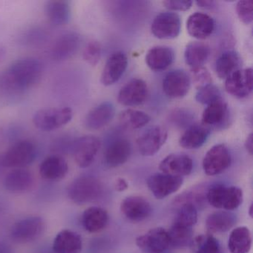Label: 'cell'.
<instances>
[{
	"label": "cell",
	"mask_w": 253,
	"mask_h": 253,
	"mask_svg": "<svg viewBox=\"0 0 253 253\" xmlns=\"http://www.w3.org/2000/svg\"><path fill=\"white\" fill-rule=\"evenodd\" d=\"M101 182L91 175H84L75 179L68 187L69 199L78 205L97 201L103 194Z\"/></svg>",
	"instance_id": "7a4b0ae2"
},
{
	"label": "cell",
	"mask_w": 253,
	"mask_h": 253,
	"mask_svg": "<svg viewBox=\"0 0 253 253\" xmlns=\"http://www.w3.org/2000/svg\"><path fill=\"white\" fill-rule=\"evenodd\" d=\"M236 223V216L228 211L211 213L207 217L206 226L211 233H220L229 231Z\"/></svg>",
	"instance_id": "836d02e7"
},
{
	"label": "cell",
	"mask_w": 253,
	"mask_h": 253,
	"mask_svg": "<svg viewBox=\"0 0 253 253\" xmlns=\"http://www.w3.org/2000/svg\"><path fill=\"white\" fill-rule=\"evenodd\" d=\"M101 55V45L95 41H89L85 45L83 53L84 60L92 66H95L100 62Z\"/></svg>",
	"instance_id": "ab89813d"
},
{
	"label": "cell",
	"mask_w": 253,
	"mask_h": 253,
	"mask_svg": "<svg viewBox=\"0 0 253 253\" xmlns=\"http://www.w3.org/2000/svg\"><path fill=\"white\" fill-rule=\"evenodd\" d=\"M81 38L76 32H67L57 38L51 48V57L55 61L72 58L81 47Z\"/></svg>",
	"instance_id": "2e32d148"
},
{
	"label": "cell",
	"mask_w": 253,
	"mask_h": 253,
	"mask_svg": "<svg viewBox=\"0 0 253 253\" xmlns=\"http://www.w3.org/2000/svg\"><path fill=\"white\" fill-rule=\"evenodd\" d=\"M191 73H192V81L197 89L211 84L212 82L211 75L204 66L191 69Z\"/></svg>",
	"instance_id": "b9f144b4"
},
{
	"label": "cell",
	"mask_w": 253,
	"mask_h": 253,
	"mask_svg": "<svg viewBox=\"0 0 253 253\" xmlns=\"http://www.w3.org/2000/svg\"><path fill=\"white\" fill-rule=\"evenodd\" d=\"M249 214H250V217H253V204L250 206V210H249Z\"/></svg>",
	"instance_id": "681fc988"
},
{
	"label": "cell",
	"mask_w": 253,
	"mask_h": 253,
	"mask_svg": "<svg viewBox=\"0 0 253 253\" xmlns=\"http://www.w3.org/2000/svg\"><path fill=\"white\" fill-rule=\"evenodd\" d=\"M100 143L98 137L85 135L76 139L72 143V150L77 165L81 168H87L94 162L99 150Z\"/></svg>",
	"instance_id": "52a82bcc"
},
{
	"label": "cell",
	"mask_w": 253,
	"mask_h": 253,
	"mask_svg": "<svg viewBox=\"0 0 253 253\" xmlns=\"http://www.w3.org/2000/svg\"><path fill=\"white\" fill-rule=\"evenodd\" d=\"M236 12L238 18L244 24H250L253 19V2L252 0L239 1L237 3Z\"/></svg>",
	"instance_id": "60d3db41"
},
{
	"label": "cell",
	"mask_w": 253,
	"mask_h": 253,
	"mask_svg": "<svg viewBox=\"0 0 253 253\" xmlns=\"http://www.w3.org/2000/svg\"><path fill=\"white\" fill-rule=\"evenodd\" d=\"M207 199L209 204L215 208L231 211L242 204L243 192L237 186L216 185L209 189Z\"/></svg>",
	"instance_id": "5b68a950"
},
{
	"label": "cell",
	"mask_w": 253,
	"mask_h": 253,
	"mask_svg": "<svg viewBox=\"0 0 253 253\" xmlns=\"http://www.w3.org/2000/svg\"><path fill=\"white\" fill-rule=\"evenodd\" d=\"M163 3L170 11H186L192 7L193 2L187 0H167Z\"/></svg>",
	"instance_id": "7bdbcfd3"
},
{
	"label": "cell",
	"mask_w": 253,
	"mask_h": 253,
	"mask_svg": "<svg viewBox=\"0 0 253 253\" xmlns=\"http://www.w3.org/2000/svg\"><path fill=\"white\" fill-rule=\"evenodd\" d=\"M239 54L234 51L223 52L216 60L215 72L220 79L226 80L232 73L241 69Z\"/></svg>",
	"instance_id": "d6a6232c"
},
{
	"label": "cell",
	"mask_w": 253,
	"mask_h": 253,
	"mask_svg": "<svg viewBox=\"0 0 253 253\" xmlns=\"http://www.w3.org/2000/svg\"><path fill=\"white\" fill-rule=\"evenodd\" d=\"M45 223L40 216H30L17 221L11 229V238L15 242L26 244L38 239L43 234Z\"/></svg>",
	"instance_id": "8992f818"
},
{
	"label": "cell",
	"mask_w": 253,
	"mask_h": 253,
	"mask_svg": "<svg viewBox=\"0 0 253 253\" xmlns=\"http://www.w3.org/2000/svg\"><path fill=\"white\" fill-rule=\"evenodd\" d=\"M168 232L170 247L174 249H184L191 245L192 241V228L183 227L173 224Z\"/></svg>",
	"instance_id": "d590c367"
},
{
	"label": "cell",
	"mask_w": 253,
	"mask_h": 253,
	"mask_svg": "<svg viewBox=\"0 0 253 253\" xmlns=\"http://www.w3.org/2000/svg\"><path fill=\"white\" fill-rule=\"evenodd\" d=\"M151 118L148 114L135 109H126L120 115L121 125L128 129H139L150 122Z\"/></svg>",
	"instance_id": "e575fe53"
},
{
	"label": "cell",
	"mask_w": 253,
	"mask_h": 253,
	"mask_svg": "<svg viewBox=\"0 0 253 253\" xmlns=\"http://www.w3.org/2000/svg\"><path fill=\"white\" fill-rule=\"evenodd\" d=\"M121 210L126 218L133 222H140L147 218L152 211L147 200L140 196H128L122 201Z\"/></svg>",
	"instance_id": "ac0fdd59"
},
{
	"label": "cell",
	"mask_w": 253,
	"mask_h": 253,
	"mask_svg": "<svg viewBox=\"0 0 253 253\" xmlns=\"http://www.w3.org/2000/svg\"><path fill=\"white\" fill-rule=\"evenodd\" d=\"M44 11L47 20L55 26L68 24L72 16L70 2L64 0H51L45 2Z\"/></svg>",
	"instance_id": "484cf974"
},
{
	"label": "cell",
	"mask_w": 253,
	"mask_h": 253,
	"mask_svg": "<svg viewBox=\"0 0 253 253\" xmlns=\"http://www.w3.org/2000/svg\"><path fill=\"white\" fill-rule=\"evenodd\" d=\"M4 55H5V51L0 47V60H2V59L4 57Z\"/></svg>",
	"instance_id": "c3c4849f"
},
{
	"label": "cell",
	"mask_w": 253,
	"mask_h": 253,
	"mask_svg": "<svg viewBox=\"0 0 253 253\" xmlns=\"http://www.w3.org/2000/svg\"><path fill=\"white\" fill-rule=\"evenodd\" d=\"M245 148L250 155H253V134H250L245 141Z\"/></svg>",
	"instance_id": "bcb514c9"
},
{
	"label": "cell",
	"mask_w": 253,
	"mask_h": 253,
	"mask_svg": "<svg viewBox=\"0 0 253 253\" xmlns=\"http://www.w3.org/2000/svg\"><path fill=\"white\" fill-rule=\"evenodd\" d=\"M183 182L182 177L156 173L148 178L147 186L157 199H164L177 192Z\"/></svg>",
	"instance_id": "7c38bea8"
},
{
	"label": "cell",
	"mask_w": 253,
	"mask_h": 253,
	"mask_svg": "<svg viewBox=\"0 0 253 253\" xmlns=\"http://www.w3.org/2000/svg\"><path fill=\"white\" fill-rule=\"evenodd\" d=\"M181 22L178 14L162 12L154 19L151 26L152 35L161 40H171L180 35Z\"/></svg>",
	"instance_id": "9c48e42d"
},
{
	"label": "cell",
	"mask_w": 253,
	"mask_h": 253,
	"mask_svg": "<svg viewBox=\"0 0 253 253\" xmlns=\"http://www.w3.org/2000/svg\"><path fill=\"white\" fill-rule=\"evenodd\" d=\"M0 253H14V251L6 243L0 242Z\"/></svg>",
	"instance_id": "7dc6e473"
},
{
	"label": "cell",
	"mask_w": 253,
	"mask_h": 253,
	"mask_svg": "<svg viewBox=\"0 0 253 253\" xmlns=\"http://www.w3.org/2000/svg\"><path fill=\"white\" fill-rule=\"evenodd\" d=\"M81 222L87 232L95 233L106 227L109 222V214L101 207H91L83 213Z\"/></svg>",
	"instance_id": "f1b7e54d"
},
{
	"label": "cell",
	"mask_w": 253,
	"mask_h": 253,
	"mask_svg": "<svg viewBox=\"0 0 253 253\" xmlns=\"http://www.w3.org/2000/svg\"><path fill=\"white\" fill-rule=\"evenodd\" d=\"M198 220V210L193 203L184 201L177 211L173 224L192 228Z\"/></svg>",
	"instance_id": "74e56055"
},
{
	"label": "cell",
	"mask_w": 253,
	"mask_h": 253,
	"mask_svg": "<svg viewBox=\"0 0 253 253\" xmlns=\"http://www.w3.org/2000/svg\"><path fill=\"white\" fill-rule=\"evenodd\" d=\"M42 74V65L38 58L19 59L0 75V88L8 94H23L40 81Z\"/></svg>",
	"instance_id": "6da1fadb"
},
{
	"label": "cell",
	"mask_w": 253,
	"mask_h": 253,
	"mask_svg": "<svg viewBox=\"0 0 253 253\" xmlns=\"http://www.w3.org/2000/svg\"><path fill=\"white\" fill-rule=\"evenodd\" d=\"M186 29L192 38L205 40L212 35L214 30V21L210 16L204 13H195L188 18Z\"/></svg>",
	"instance_id": "7402d4cb"
},
{
	"label": "cell",
	"mask_w": 253,
	"mask_h": 253,
	"mask_svg": "<svg viewBox=\"0 0 253 253\" xmlns=\"http://www.w3.org/2000/svg\"><path fill=\"white\" fill-rule=\"evenodd\" d=\"M33 183V174L25 168L11 170L5 175L3 181L5 189L14 193L27 192L32 187Z\"/></svg>",
	"instance_id": "d4e9b609"
},
{
	"label": "cell",
	"mask_w": 253,
	"mask_h": 253,
	"mask_svg": "<svg viewBox=\"0 0 253 253\" xmlns=\"http://www.w3.org/2000/svg\"><path fill=\"white\" fill-rule=\"evenodd\" d=\"M191 78L183 70L177 69L169 72L163 80V90L171 99L182 98L189 92Z\"/></svg>",
	"instance_id": "4fadbf2b"
},
{
	"label": "cell",
	"mask_w": 253,
	"mask_h": 253,
	"mask_svg": "<svg viewBox=\"0 0 253 253\" xmlns=\"http://www.w3.org/2000/svg\"><path fill=\"white\" fill-rule=\"evenodd\" d=\"M220 98H221L220 89L212 84L198 88L195 95L196 101L204 105L210 104Z\"/></svg>",
	"instance_id": "f35d334b"
},
{
	"label": "cell",
	"mask_w": 253,
	"mask_h": 253,
	"mask_svg": "<svg viewBox=\"0 0 253 253\" xmlns=\"http://www.w3.org/2000/svg\"><path fill=\"white\" fill-rule=\"evenodd\" d=\"M115 115V106L110 102H103L87 114L84 124L88 129L99 130L107 126Z\"/></svg>",
	"instance_id": "44dd1931"
},
{
	"label": "cell",
	"mask_w": 253,
	"mask_h": 253,
	"mask_svg": "<svg viewBox=\"0 0 253 253\" xmlns=\"http://www.w3.org/2000/svg\"><path fill=\"white\" fill-rule=\"evenodd\" d=\"M195 3L200 8L211 9V8H214L215 2L211 1V0H199V1H196Z\"/></svg>",
	"instance_id": "f6af8a7d"
},
{
	"label": "cell",
	"mask_w": 253,
	"mask_h": 253,
	"mask_svg": "<svg viewBox=\"0 0 253 253\" xmlns=\"http://www.w3.org/2000/svg\"><path fill=\"white\" fill-rule=\"evenodd\" d=\"M39 171L41 177L45 180L57 181L66 177L69 171V165L63 157L53 155L41 162Z\"/></svg>",
	"instance_id": "ffe728a7"
},
{
	"label": "cell",
	"mask_w": 253,
	"mask_h": 253,
	"mask_svg": "<svg viewBox=\"0 0 253 253\" xmlns=\"http://www.w3.org/2000/svg\"><path fill=\"white\" fill-rule=\"evenodd\" d=\"M231 161L230 152L228 148L223 144L215 145L204 156L203 169L207 175H217L229 168Z\"/></svg>",
	"instance_id": "ba28073f"
},
{
	"label": "cell",
	"mask_w": 253,
	"mask_h": 253,
	"mask_svg": "<svg viewBox=\"0 0 253 253\" xmlns=\"http://www.w3.org/2000/svg\"><path fill=\"white\" fill-rule=\"evenodd\" d=\"M253 88V69H239L225 81V89L236 98L243 99L251 94Z\"/></svg>",
	"instance_id": "8fae6325"
},
{
	"label": "cell",
	"mask_w": 253,
	"mask_h": 253,
	"mask_svg": "<svg viewBox=\"0 0 253 253\" xmlns=\"http://www.w3.org/2000/svg\"><path fill=\"white\" fill-rule=\"evenodd\" d=\"M173 50L167 46H155L149 50L146 56L148 67L155 72L168 69L174 61Z\"/></svg>",
	"instance_id": "83f0119b"
},
{
	"label": "cell",
	"mask_w": 253,
	"mask_h": 253,
	"mask_svg": "<svg viewBox=\"0 0 253 253\" xmlns=\"http://www.w3.org/2000/svg\"><path fill=\"white\" fill-rule=\"evenodd\" d=\"M210 133L211 128L210 127L203 124H192L182 134L179 144L184 149H198L207 142Z\"/></svg>",
	"instance_id": "4316f807"
},
{
	"label": "cell",
	"mask_w": 253,
	"mask_h": 253,
	"mask_svg": "<svg viewBox=\"0 0 253 253\" xmlns=\"http://www.w3.org/2000/svg\"><path fill=\"white\" fill-rule=\"evenodd\" d=\"M228 118V106L223 99L220 98L207 105L202 115V124L207 126L223 125Z\"/></svg>",
	"instance_id": "f546056e"
},
{
	"label": "cell",
	"mask_w": 253,
	"mask_h": 253,
	"mask_svg": "<svg viewBox=\"0 0 253 253\" xmlns=\"http://www.w3.org/2000/svg\"><path fill=\"white\" fill-rule=\"evenodd\" d=\"M131 152V146L128 140L118 139L111 143L104 152V163L110 168H115L125 164Z\"/></svg>",
	"instance_id": "603a6c76"
},
{
	"label": "cell",
	"mask_w": 253,
	"mask_h": 253,
	"mask_svg": "<svg viewBox=\"0 0 253 253\" xmlns=\"http://www.w3.org/2000/svg\"><path fill=\"white\" fill-rule=\"evenodd\" d=\"M128 66V58L123 51H116L111 54L105 64L100 81L106 86L113 85L121 79Z\"/></svg>",
	"instance_id": "e0dca14e"
},
{
	"label": "cell",
	"mask_w": 253,
	"mask_h": 253,
	"mask_svg": "<svg viewBox=\"0 0 253 253\" xmlns=\"http://www.w3.org/2000/svg\"><path fill=\"white\" fill-rule=\"evenodd\" d=\"M38 155L36 146L30 140H20L0 156V165L5 168H24L35 162Z\"/></svg>",
	"instance_id": "3957f363"
},
{
	"label": "cell",
	"mask_w": 253,
	"mask_h": 253,
	"mask_svg": "<svg viewBox=\"0 0 253 253\" xmlns=\"http://www.w3.org/2000/svg\"><path fill=\"white\" fill-rule=\"evenodd\" d=\"M149 90L144 81L138 78L131 80L118 93V103L125 106L143 104L147 99Z\"/></svg>",
	"instance_id": "9a60e30c"
},
{
	"label": "cell",
	"mask_w": 253,
	"mask_h": 253,
	"mask_svg": "<svg viewBox=\"0 0 253 253\" xmlns=\"http://www.w3.org/2000/svg\"><path fill=\"white\" fill-rule=\"evenodd\" d=\"M115 187L118 192H124V191L128 189V183H127L125 179L120 177L115 182Z\"/></svg>",
	"instance_id": "ee69618b"
},
{
	"label": "cell",
	"mask_w": 253,
	"mask_h": 253,
	"mask_svg": "<svg viewBox=\"0 0 253 253\" xmlns=\"http://www.w3.org/2000/svg\"><path fill=\"white\" fill-rule=\"evenodd\" d=\"M159 169L164 174L182 177L192 172L193 161L188 155L171 154L161 161Z\"/></svg>",
	"instance_id": "d6986e66"
},
{
	"label": "cell",
	"mask_w": 253,
	"mask_h": 253,
	"mask_svg": "<svg viewBox=\"0 0 253 253\" xmlns=\"http://www.w3.org/2000/svg\"><path fill=\"white\" fill-rule=\"evenodd\" d=\"M167 137V130L161 126H155L148 128L137 138L139 152L143 156H153L165 144Z\"/></svg>",
	"instance_id": "30bf717a"
},
{
	"label": "cell",
	"mask_w": 253,
	"mask_h": 253,
	"mask_svg": "<svg viewBox=\"0 0 253 253\" xmlns=\"http://www.w3.org/2000/svg\"><path fill=\"white\" fill-rule=\"evenodd\" d=\"M210 46L202 42H189L184 51V59L191 69L202 67L210 56Z\"/></svg>",
	"instance_id": "4dcf8cb0"
},
{
	"label": "cell",
	"mask_w": 253,
	"mask_h": 253,
	"mask_svg": "<svg viewBox=\"0 0 253 253\" xmlns=\"http://www.w3.org/2000/svg\"><path fill=\"white\" fill-rule=\"evenodd\" d=\"M136 244L149 253H163L170 247L168 232L162 227L154 228L137 237Z\"/></svg>",
	"instance_id": "5bb4252c"
},
{
	"label": "cell",
	"mask_w": 253,
	"mask_h": 253,
	"mask_svg": "<svg viewBox=\"0 0 253 253\" xmlns=\"http://www.w3.org/2000/svg\"><path fill=\"white\" fill-rule=\"evenodd\" d=\"M252 235L246 226H239L231 232L228 241L230 253H248L251 250Z\"/></svg>",
	"instance_id": "1f68e13d"
},
{
	"label": "cell",
	"mask_w": 253,
	"mask_h": 253,
	"mask_svg": "<svg viewBox=\"0 0 253 253\" xmlns=\"http://www.w3.org/2000/svg\"><path fill=\"white\" fill-rule=\"evenodd\" d=\"M82 249L81 235L70 229L60 231L53 241V253H81Z\"/></svg>",
	"instance_id": "cb8c5ba5"
},
{
	"label": "cell",
	"mask_w": 253,
	"mask_h": 253,
	"mask_svg": "<svg viewBox=\"0 0 253 253\" xmlns=\"http://www.w3.org/2000/svg\"><path fill=\"white\" fill-rule=\"evenodd\" d=\"M72 118L73 110L71 108H48L40 109L35 112L32 121L38 129L51 131L67 125Z\"/></svg>",
	"instance_id": "277c9868"
},
{
	"label": "cell",
	"mask_w": 253,
	"mask_h": 253,
	"mask_svg": "<svg viewBox=\"0 0 253 253\" xmlns=\"http://www.w3.org/2000/svg\"><path fill=\"white\" fill-rule=\"evenodd\" d=\"M193 253H223L219 241L211 235H201L192 239Z\"/></svg>",
	"instance_id": "8d00e7d4"
}]
</instances>
